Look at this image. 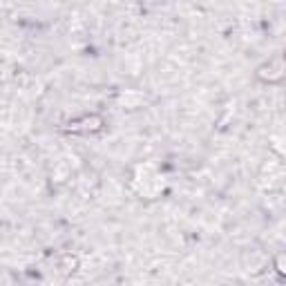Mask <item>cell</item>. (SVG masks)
<instances>
[{
	"label": "cell",
	"instance_id": "6da1fadb",
	"mask_svg": "<svg viewBox=\"0 0 286 286\" xmlns=\"http://www.w3.org/2000/svg\"><path fill=\"white\" fill-rule=\"evenodd\" d=\"M103 127V119L99 117V114H90V117H83L74 121V123H70V130L74 132H96Z\"/></svg>",
	"mask_w": 286,
	"mask_h": 286
},
{
	"label": "cell",
	"instance_id": "7a4b0ae2",
	"mask_svg": "<svg viewBox=\"0 0 286 286\" xmlns=\"http://www.w3.org/2000/svg\"><path fill=\"white\" fill-rule=\"evenodd\" d=\"M259 76L266 78V81H279V78L284 76V63L282 58H275V60H269V65H264V68L259 70Z\"/></svg>",
	"mask_w": 286,
	"mask_h": 286
},
{
	"label": "cell",
	"instance_id": "3957f363",
	"mask_svg": "<svg viewBox=\"0 0 286 286\" xmlns=\"http://www.w3.org/2000/svg\"><path fill=\"white\" fill-rule=\"evenodd\" d=\"M78 266V259L74 257V255H65L63 261H60V271L63 273H74Z\"/></svg>",
	"mask_w": 286,
	"mask_h": 286
}]
</instances>
